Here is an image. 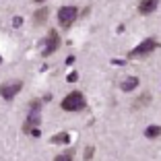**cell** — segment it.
<instances>
[{
	"label": "cell",
	"mask_w": 161,
	"mask_h": 161,
	"mask_svg": "<svg viewBox=\"0 0 161 161\" xmlns=\"http://www.w3.org/2000/svg\"><path fill=\"white\" fill-rule=\"evenodd\" d=\"M62 109L64 112H80V109H85V95L80 93V91H72L68 93L64 99H62Z\"/></svg>",
	"instance_id": "cell-1"
},
{
	"label": "cell",
	"mask_w": 161,
	"mask_h": 161,
	"mask_svg": "<svg viewBox=\"0 0 161 161\" xmlns=\"http://www.w3.org/2000/svg\"><path fill=\"white\" fill-rule=\"evenodd\" d=\"M157 47H161V43L157 42L155 37H147V39H142L141 43H138L134 50H130L128 52V58H138V56H147V54L155 52Z\"/></svg>",
	"instance_id": "cell-2"
},
{
	"label": "cell",
	"mask_w": 161,
	"mask_h": 161,
	"mask_svg": "<svg viewBox=\"0 0 161 161\" xmlns=\"http://www.w3.org/2000/svg\"><path fill=\"white\" fill-rule=\"evenodd\" d=\"M76 19H79V8L76 6H62V8H58V23H60V27L68 29Z\"/></svg>",
	"instance_id": "cell-3"
},
{
	"label": "cell",
	"mask_w": 161,
	"mask_h": 161,
	"mask_svg": "<svg viewBox=\"0 0 161 161\" xmlns=\"http://www.w3.org/2000/svg\"><path fill=\"white\" fill-rule=\"evenodd\" d=\"M60 35H58V31L56 29H50V33H47V37H46V42H43V56H52L54 52H56L58 47H60Z\"/></svg>",
	"instance_id": "cell-4"
},
{
	"label": "cell",
	"mask_w": 161,
	"mask_h": 161,
	"mask_svg": "<svg viewBox=\"0 0 161 161\" xmlns=\"http://www.w3.org/2000/svg\"><path fill=\"white\" fill-rule=\"evenodd\" d=\"M39 109H42V101L35 99L33 103H31V108H29V116H27V122H25V130H31V128H37V124L42 122V118H39Z\"/></svg>",
	"instance_id": "cell-5"
},
{
	"label": "cell",
	"mask_w": 161,
	"mask_h": 161,
	"mask_svg": "<svg viewBox=\"0 0 161 161\" xmlns=\"http://www.w3.org/2000/svg\"><path fill=\"white\" fill-rule=\"evenodd\" d=\"M23 89V80H14V83H4V85H0V95H2V99L10 101L14 99V95L19 93Z\"/></svg>",
	"instance_id": "cell-6"
},
{
	"label": "cell",
	"mask_w": 161,
	"mask_h": 161,
	"mask_svg": "<svg viewBox=\"0 0 161 161\" xmlns=\"http://www.w3.org/2000/svg\"><path fill=\"white\" fill-rule=\"evenodd\" d=\"M157 6H159V0H141L138 13L141 14H151L153 10H157Z\"/></svg>",
	"instance_id": "cell-7"
},
{
	"label": "cell",
	"mask_w": 161,
	"mask_h": 161,
	"mask_svg": "<svg viewBox=\"0 0 161 161\" xmlns=\"http://www.w3.org/2000/svg\"><path fill=\"white\" fill-rule=\"evenodd\" d=\"M138 87V76H130V79H124L122 85H120V89L122 91H132Z\"/></svg>",
	"instance_id": "cell-8"
},
{
	"label": "cell",
	"mask_w": 161,
	"mask_h": 161,
	"mask_svg": "<svg viewBox=\"0 0 161 161\" xmlns=\"http://www.w3.org/2000/svg\"><path fill=\"white\" fill-rule=\"evenodd\" d=\"M47 13H50V10H47V8H46V6H43V8H39V10H37V13H35V14H33V19H35V25H42V23H43V21H46V19H47Z\"/></svg>",
	"instance_id": "cell-9"
},
{
	"label": "cell",
	"mask_w": 161,
	"mask_h": 161,
	"mask_svg": "<svg viewBox=\"0 0 161 161\" xmlns=\"http://www.w3.org/2000/svg\"><path fill=\"white\" fill-rule=\"evenodd\" d=\"M149 101H151V93H142L136 99V103L132 105V109H138V108H142V105H149Z\"/></svg>",
	"instance_id": "cell-10"
},
{
	"label": "cell",
	"mask_w": 161,
	"mask_h": 161,
	"mask_svg": "<svg viewBox=\"0 0 161 161\" xmlns=\"http://www.w3.org/2000/svg\"><path fill=\"white\" fill-rule=\"evenodd\" d=\"M68 141H70L68 132H58L56 136H52V142H54V145H66Z\"/></svg>",
	"instance_id": "cell-11"
},
{
	"label": "cell",
	"mask_w": 161,
	"mask_h": 161,
	"mask_svg": "<svg viewBox=\"0 0 161 161\" xmlns=\"http://www.w3.org/2000/svg\"><path fill=\"white\" fill-rule=\"evenodd\" d=\"M145 136H147V138H157V136H161V126H147V130H145Z\"/></svg>",
	"instance_id": "cell-12"
},
{
	"label": "cell",
	"mask_w": 161,
	"mask_h": 161,
	"mask_svg": "<svg viewBox=\"0 0 161 161\" xmlns=\"http://www.w3.org/2000/svg\"><path fill=\"white\" fill-rule=\"evenodd\" d=\"M72 159V153H66V155H58L56 161H70Z\"/></svg>",
	"instance_id": "cell-13"
},
{
	"label": "cell",
	"mask_w": 161,
	"mask_h": 161,
	"mask_svg": "<svg viewBox=\"0 0 161 161\" xmlns=\"http://www.w3.org/2000/svg\"><path fill=\"white\" fill-rule=\"evenodd\" d=\"M76 79H79V72H70V75H68V83H75Z\"/></svg>",
	"instance_id": "cell-14"
},
{
	"label": "cell",
	"mask_w": 161,
	"mask_h": 161,
	"mask_svg": "<svg viewBox=\"0 0 161 161\" xmlns=\"http://www.w3.org/2000/svg\"><path fill=\"white\" fill-rule=\"evenodd\" d=\"M21 23H23V19H21V17H14V19H13V25H14V27H21Z\"/></svg>",
	"instance_id": "cell-15"
},
{
	"label": "cell",
	"mask_w": 161,
	"mask_h": 161,
	"mask_svg": "<svg viewBox=\"0 0 161 161\" xmlns=\"http://www.w3.org/2000/svg\"><path fill=\"white\" fill-rule=\"evenodd\" d=\"M31 136H35V138H39V136H42V132H39L37 128H31Z\"/></svg>",
	"instance_id": "cell-16"
},
{
	"label": "cell",
	"mask_w": 161,
	"mask_h": 161,
	"mask_svg": "<svg viewBox=\"0 0 161 161\" xmlns=\"http://www.w3.org/2000/svg\"><path fill=\"white\" fill-rule=\"evenodd\" d=\"M85 157H87V159H91V157H93V147H89V149H87Z\"/></svg>",
	"instance_id": "cell-17"
},
{
	"label": "cell",
	"mask_w": 161,
	"mask_h": 161,
	"mask_svg": "<svg viewBox=\"0 0 161 161\" xmlns=\"http://www.w3.org/2000/svg\"><path fill=\"white\" fill-rule=\"evenodd\" d=\"M35 2H46V0H35Z\"/></svg>",
	"instance_id": "cell-18"
},
{
	"label": "cell",
	"mask_w": 161,
	"mask_h": 161,
	"mask_svg": "<svg viewBox=\"0 0 161 161\" xmlns=\"http://www.w3.org/2000/svg\"><path fill=\"white\" fill-rule=\"evenodd\" d=\"M0 62H2V58H0Z\"/></svg>",
	"instance_id": "cell-19"
}]
</instances>
